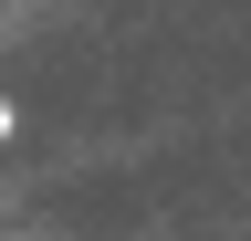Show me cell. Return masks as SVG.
<instances>
[{"label": "cell", "instance_id": "obj_1", "mask_svg": "<svg viewBox=\"0 0 251 241\" xmlns=\"http://www.w3.org/2000/svg\"><path fill=\"white\" fill-rule=\"evenodd\" d=\"M0 136H21V105H11V95H0Z\"/></svg>", "mask_w": 251, "mask_h": 241}]
</instances>
